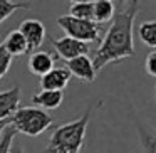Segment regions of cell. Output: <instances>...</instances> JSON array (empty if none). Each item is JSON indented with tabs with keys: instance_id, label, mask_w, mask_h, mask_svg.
I'll return each instance as SVG.
<instances>
[{
	"instance_id": "9c48e42d",
	"label": "cell",
	"mask_w": 156,
	"mask_h": 153,
	"mask_svg": "<svg viewBox=\"0 0 156 153\" xmlns=\"http://www.w3.org/2000/svg\"><path fill=\"white\" fill-rule=\"evenodd\" d=\"M20 96H22V89L19 86H14L7 91H0V121L9 119L19 109Z\"/></svg>"
},
{
	"instance_id": "6da1fadb",
	"label": "cell",
	"mask_w": 156,
	"mask_h": 153,
	"mask_svg": "<svg viewBox=\"0 0 156 153\" xmlns=\"http://www.w3.org/2000/svg\"><path fill=\"white\" fill-rule=\"evenodd\" d=\"M138 12L139 9L136 2H128V5H121L118 12H114L111 27L106 31L104 39L92 59V67L96 74L106 66L116 64L122 59L134 56L133 29H134V19Z\"/></svg>"
},
{
	"instance_id": "7c38bea8",
	"label": "cell",
	"mask_w": 156,
	"mask_h": 153,
	"mask_svg": "<svg viewBox=\"0 0 156 153\" xmlns=\"http://www.w3.org/2000/svg\"><path fill=\"white\" fill-rule=\"evenodd\" d=\"M64 101V94L61 91H44L34 94L32 103L37 106L39 109H57Z\"/></svg>"
},
{
	"instance_id": "44dd1931",
	"label": "cell",
	"mask_w": 156,
	"mask_h": 153,
	"mask_svg": "<svg viewBox=\"0 0 156 153\" xmlns=\"http://www.w3.org/2000/svg\"><path fill=\"white\" fill-rule=\"evenodd\" d=\"M9 125H10V118H9V119H4V121H0V135L4 133V129L7 128Z\"/></svg>"
},
{
	"instance_id": "7a4b0ae2",
	"label": "cell",
	"mask_w": 156,
	"mask_h": 153,
	"mask_svg": "<svg viewBox=\"0 0 156 153\" xmlns=\"http://www.w3.org/2000/svg\"><path fill=\"white\" fill-rule=\"evenodd\" d=\"M91 116L92 106H89L81 118L54 128L45 145V153H81Z\"/></svg>"
},
{
	"instance_id": "2e32d148",
	"label": "cell",
	"mask_w": 156,
	"mask_h": 153,
	"mask_svg": "<svg viewBox=\"0 0 156 153\" xmlns=\"http://www.w3.org/2000/svg\"><path fill=\"white\" fill-rule=\"evenodd\" d=\"M138 133L144 153H156V131L146 129L143 125H138Z\"/></svg>"
},
{
	"instance_id": "52a82bcc",
	"label": "cell",
	"mask_w": 156,
	"mask_h": 153,
	"mask_svg": "<svg viewBox=\"0 0 156 153\" xmlns=\"http://www.w3.org/2000/svg\"><path fill=\"white\" fill-rule=\"evenodd\" d=\"M66 64V69L69 71L71 76H76L77 79L84 82H94L96 72L92 67V59H89L87 56H81V57L71 59V61H62Z\"/></svg>"
},
{
	"instance_id": "3957f363",
	"label": "cell",
	"mask_w": 156,
	"mask_h": 153,
	"mask_svg": "<svg viewBox=\"0 0 156 153\" xmlns=\"http://www.w3.org/2000/svg\"><path fill=\"white\" fill-rule=\"evenodd\" d=\"M52 125V118L44 109L27 106V108H19L10 116V126L17 133H22L25 136H39L49 129Z\"/></svg>"
},
{
	"instance_id": "277c9868",
	"label": "cell",
	"mask_w": 156,
	"mask_h": 153,
	"mask_svg": "<svg viewBox=\"0 0 156 153\" xmlns=\"http://www.w3.org/2000/svg\"><path fill=\"white\" fill-rule=\"evenodd\" d=\"M57 25L66 32V37H71L74 41L84 42H96L99 39V25L91 20H81V19H74L71 15H61L57 17Z\"/></svg>"
},
{
	"instance_id": "5b68a950",
	"label": "cell",
	"mask_w": 156,
	"mask_h": 153,
	"mask_svg": "<svg viewBox=\"0 0 156 153\" xmlns=\"http://www.w3.org/2000/svg\"><path fill=\"white\" fill-rule=\"evenodd\" d=\"M51 42L54 46V51L57 52L55 61H71V59L81 57V56H87L89 54V46L84 42L74 41L71 37H61V39H54L51 37Z\"/></svg>"
},
{
	"instance_id": "e0dca14e",
	"label": "cell",
	"mask_w": 156,
	"mask_h": 153,
	"mask_svg": "<svg viewBox=\"0 0 156 153\" xmlns=\"http://www.w3.org/2000/svg\"><path fill=\"white\" fill-rule=\"evenodd\" d=\"M29 5L24 2H14V0H0V24L5 22L14 12L27 10Z\"/></svg>"
},
{
	"instance_id": "8fae6325",
	"label": "cell",
	"mask_w": 156,
	"mask_h": 153,
	"mask_svg": "<svg viewBox=\"0 0 156 153\" xmlns=\"http://www.w3.org/2000/svg\"><path fill=\"white\" fill-rule=\"evenodd\" d=\"M2 46H4L5 51L10 54L12 59H14V57H20V56H24V54H27V52H29L27 42H25V39L22 37V34L19 31L9 32V34L5 35Z\"/></svg>"
},
{
	"instance_id": "8992f818",
	"label": "cell",
	"mask_w": 156,
	"mask_h": 153,
	"mask_svg": "<svg viewBox=\"0 0 156 153\" xmlns=\"http://www.w3.org/2000/svg\"><path fill=\"white\" fill-rule=\"evenodd\" d=\"M19 32L27 42L29 52H37L42 47L45 39V27L37 19H25L19 25Z\"/></svg>"
},
{
	"instance_id": "d6986e66",
	"label": "cell",
	"mask_w": 156,
	"mask_h": 153,
	"mask_svg": "<svg viewBox=\"0 0 156 153\" xmlns=\"http://www.w3.org/2000/svg\"><path fill=\"white\" fill-rule=\"evenodd\" d=\"M10 66H12V57H10V54L5 51L4 46L0 44V79H2V78H4V76L9 72Z\"/></svg>"
},
{
	"instance_id": "ffe728a7",
	"label": "cell",
	"mask_w": 156,
	"mask_h": 153,
	"mask_svg": "<svg viewBox=\"0 0 156 153\" xmlns=\"http://www.w3.org/2000/svg\"><path fill=\"white\" fill-rule=\"evenodd\" d=\"M144 67H146V72L153 78H156V51L149 52L146 56V61H144Z\"/></svg>"
},
{
	"instance_id": "4fadbf2b",
	"label": "cell",
	"mask_w": 156,
	"mask_h": 153,
	"mask_svg": "<svg viewBox=\"0 0 156 153\" xmlns=\"http://www.w3.org/2000/svg\"><path fill=\"white\" fill-rule=\"evenodd\" d=\"M114 17V2L109 0H98L92 2V20L94 24H104Z\"/></svg>"
},
{
	"instance_id": "30bf717a",
	"label": "cell",
	"mask_w": 156,
	"mask_h": 153,
	"mask_svg": "<svg viewBox=\"0 0 156 153\" xmlns=\"http://www.w3.org/2000/svg\"><path fill=\"white\" fill-rule=\"evenodd\" d=\"M54 67H55V56L52 52L37 51L34 54H30V57H29V71L32 74L39 76V78L45 76Z\"/></svg>"
},
{
	"instance_id": "603a6c76",
	"label": "cell",
	"mask_w": 156,
	"mask_h": 153,
	"mask_svg": "<svg viewBox=\"0 0 156 153\" xmlns=\"http://www.w3.org/2000/svg\"><path fill=\"white\" fill-rule=\"evenodd\" d=\"M154 93H156V89H154Z\"/></svg>"
},
{
	"instance_id": "ac0fdd59",
	"label": "cell",
	"mask_w": 156,
	"mask_h": 153,
	"mask_svg": "<svg viewBox=\"0 0 156 153\" xmlns=\"http://www.w3.org/2000/svg\"><path fill=\"white\" fill-rule=\"evenodd\" d=\"M17 135L14 128L10 125L4 129V133L0 135V153H10V148L14 145V138Z\"/></svg>"
},
{
	"instance_id": "ba28073f",
	"label": "cell",
	"mask_w": 156,
	"mask_h": 153,
	"mask_svg": "<svg viewBox=\"0 0 156 153\" xmlns=\"http://www.w3.org/2000/svg\"><path fill=\"white\" fill-rule=\"evenodd\" d=\"M72 76L66 67H54L41 78V88L44 91H64L67 84L71 82Z\"/></svg>"
},
{
	"instance_id": "7402d4cb",
	"label": "cell",
	"mask_w": 156,
	"mask_h": 153,
	"mask_svg": "<svg viewBox=\"0 0 156 153\" xmlns=\"http://www.w3.org/2000/svg\"><path fill=\"white\" fill-rule=\"evenodd\" d=\"M10 153H24V150H22V146L19 145H12V148H10Z\"/></svg>"
},
{
	"instance_id": "5bb4252c",
	"label": "cell",
	"mask_w": 156,
	"mask_h": 153,
	"mask_svg": "<svg viewBox=\"0 0 156 153\" xmlns=\"http://www.w3.org/2000/svg\"><path fill=\"white\" fill-rule=\"evenodd\" d=\"M139 39L144 46L156 49V20H144L138 27Z\"/></svg>"
},
{
	"instance_id": "9a60e30c",
	"label": "cell",
	"mask_w": 156,
	"mask_h": 153,
	"mask_svg": "<svg viewBox=\"0 0 156 153\" xmlns=\"http://www.w3.org/2000/svg\"><path fill=\"white\" fill-rule=\"evenodd\" d=\"M69 15L74 19H81V20H92V2L86 0V2H74L69 9Z\"/></svg>"
}]
</instances>
